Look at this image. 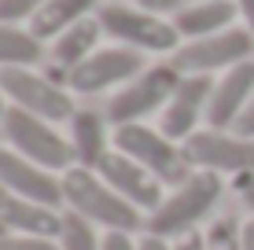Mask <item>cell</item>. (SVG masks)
I'll return each instance as SVG.
<instances>
[{"mask_svg":"<svg viewBox=\"0 0 254 250\" xmlns=\"http://www.w3.org/2000/svg\"><path fill=\"white\" fill-rule=\"evenodd\" d=\"M232 133H236V136H247V140H254V96H251L247 107H243V114L236 118Z\"/></svg>","mask_w":254,"mask_h":250,"instance_id":"27","label":"cell"},{"mask_svg":"<svg viewBox=\"0 0 254 250\" xmlns=\"http://www.w3.org/2000/svg\"><path fill=\"white\" fill-rule=\"evenodd\" d=\"M92 7H100V0H48V4L30 19V33L37 41H56L59 33L70 30L74 22L89 19Z\"/></svg>","mask_w":254,"mask_h":250,"instance_id":"19","label":"cell"},{"mask_svg":"<svg viewBox=\"0 0 254 250\" xmlns=\"http://www.w3.org/2000/svg\"><path fill=\"white\" fill-rule=\"evenodd\" d=\"M206 250H243V225L221 217L206 228Z\"/></svg>","mask_w":254,"mask_h":250,"instance_id":"22","label":"cell"},{"mask_svg":"<svg viewBox=\"0 0 254 250\" xmlns=\"http://www.w3.org/2000/svg\"><path fill=\"white\" fill-rule=\"evenodd\" d=\"M63 199H66V210L81 213L85 221L100 225L103 232H136L147 225L136 206L122 199L96 169L70 166L63 173Z\"/></svg>","mask_w":254,"mask_h":250,"instance_id":"1","label":"cell"},{"mask_svg":"<svg viewBox=\"0 0 254 250\" xmlns=\"http://www.w3.org/2000/svg\"><path fill=\"white\" fill-rule=\"evenodd\" d=\"M4 195H7V192H4V184H0V199H4Z\"/></svg>","mask_w":254,"mask_h":250,"instance_id":"35","label":"cell"},{"mask_svg":"<svg viewBox=\"0 0 254 250\" xmlns=\"http://www.w3.org/2000/svg\"><path fill=\"white\" fill-rule=\"evenodd\" d=\"M240 15L236 0H203V4H191L185 11L173 15V26L185 41H199V37H214V33L229 30L232 19Z\"/></svg>","mask_w":254,"mask_h":250,"instance_id":"18","label":"cell"},{"mask_svg":"<svg viewBox=\"0 0 254 250\" xmlns=\"http://www.w3.org/2000/svg\"><path fill=\"white\" fill-rule=\"evenodd\" d=\"M66 140H70V151H74V166H81V169H96L115 148L111 122L103 114H96V110H74Z\"/></svg>","mask_w":254,"mask_h":250,"instance_id":"16","label":"cell"},{"mask_svg":"<svg viewBox=\"0 0 254 250\" xmlns=\"http://www.w3.org/2000/svg\"><path fill=\"white\" fill-rule=\"evenodd\" d=\"M140 250H173L170 239H159V236H144L140 239Z\"/></svg>","mask_w":254,"mask_h":250,"instance_id":"31","label":"cell"},{"mask_svg":"<svg viewBox=\"0 0 254 250\" xmlns=\"http://www.w3.org/2000/svg\"><path fill=\"white\" fill-rule=\"evenodd\" d=\"M0 89L11 100V107L30 110L45 122L74 118V100H70L66 85H56L48 74H37L30 66H0Z\"/></svg>","mask_w":254,"mask_h":250,"instance_id":"7","label":"cell"},{"mask_svg":"<svg viewBox=\"0 0 254 250\" xmlns=\"http://www.w3.org/2000/svg\"><path fill=\"white\" fill-rule=\"evenodd\" d=\"M0 217H4L7 232H19V236H37V239H56L59 243V232H63V213L59 210L19 199V195L0 199Z\"/></svg>","mask_w":254,"mask_h":250,"instance_id":"17","label":"cell"},{"mask_svg":"<svg viewBox=\"0 0 254 250\" xmlns=\"http://www.w3.org/2000/svg\"><path fill=\"white\" fill-rule=\"evenodd\" d=\"M144 59H140L136 48H100L92 51L85 63H77L74 70L66 77V89L81 92V96H92V92H103L111 89V85H129L136 74H144Z\"/></svg>","mask_w":254,"mask_h":250,"instance_id":"10","label":"cell"},{"mask_svg":"<svg viewBox=\"0 0 254 250\" xmlns=\"http://www.w3.org/2000/svg\"><path fill=\"white\" fill-rule=\"evenodd\" d=\"M96 173L107 180V184L115 188L126 202H133L140 213H155L162 206V188L166 184H162L159 177H151L140 162L126 158L122 151H111L107 158L96 166Z\"/></svg>","mask_w":254,"mask_h":250,"instance_id":"13","label":"cell"},{"mask_svg":"<svg viewBox=\"0 0 254 250\" xmlns=\"http://www.w3.org/2000/svg\"><path fill=\"white\" fill-rule=\"evenodd\" d=\"M4 100H7V96H4V89H0V122H4V114H7V107H4Z\"/></svg>","mask_w":254,"mask_h":250,"instance_id":"33","label":"cell"},{"mask_svg":"<svg viewBox=\"0 0 254 250\" xmlns=\"http://www.w3.org/2000/svg\"><path fill=\"white\" fill-rule=\"evenodd\" d=\"M251 96H254V59L225 70L214 81V96H210V107H206L210 129H221V133L232 129L236 118L243 114V107L251 103Z\"/></svg>","mask_w":254,"mask_h":250,"instance_id":"14","label":"cell"},{"mask_svg":"<svg viewBox=\"0 0 254 250\" xmlns=\"http://www.w3.org/2000/svg\"><path fill=\"white\" fill-rule=\"evenodd\" d=\"M221 199V177L195 169L181 188H173V195H166L162 206L155 213H147V236L159 239H181L188 232H195V225L206 217Z\"/></svg>","mask_w":254,"mask_h":250,"instance_id":"2","label":"cell"},{"mask_svg":"<svg viewBox=\"0 0 254 250\" xmlns=\"http://www.w3.org/2000/svg\"><path fill=\"white\" fill-rule=\"evenodd\" d=\"M0 236H7V225H4V217H0Z\"/></svg>","mask_w":254,"mask_h":250,"instance_id":"34","label":"cell"},{"mask_svg":"<svg viewBox=\"0 0 254 250\" xmlns=\"http://www.w3.org/2000/svg\"><path fill=\"white\" fill-rule=\"evenodd\" d=\"M243 250H254V221L243 225Z\"/></svg>","mask_w":254,"mask_h":250,"instance_id":"32","label":"cell"},{"mask_svg":"<svg viewBox=\"0 0 254 250\" xmlns=\"http://www.w3.org/2000/svg\"><path fill=\"white\" fill-rule=\"evenodd\" d=\"M41 59H45V41H37L30 30L0 22V66H33Z\"/></svg>","mask_w":254,"mask_h":250,"instance_id":"20","label":"cell"},{"mask_svg":"<svg viewBox=\"0 0 254 250\" xmlns=\"http://www.w3.org/2000/svg\"><path fill=\"white\" fill-rule=\"evenodd\" d=\"M48 0H0V22H19V19H33Z\"/></svg>","mask_w":254,"mask_h":250,"instance_id":"23","label":"cell"},{"mask_svg":"<svg viewBox=\"0 0 254 250\" xmlns=\"http://www.w3.org/2000/svg\"><path fill=\"white\" fill-rule=\"evenodd\" d=\"M232 180H236V188H240L243 202H247L251 213H254V173H243V177H232Z\"/></svg>","mask_w":254,"mask_h":250,"instance_id":"28","label":"cell"},{"mask_svg":"<svg viewBox=\"0 0 254 250\" xmlns=\"http://www.w3.org/2000/svg\"><path fill=\"white\" fill-rule=\"evenodd\" d=\"M103 33L115 37L118 45L136 48V51H177L181 48V33L173 22H166L162 15L144 11L140 4H100L96 7Z\"/></svg>","mask_w":254,"mask_h":250,"instance_id":"4","label":"cell"},{"mask_svg":"<svg viewBox=\"0 0 254 250\" xmlns=\"http://www.w3.org/2000/svg\"><path fill=\"white\" fill-rule=\"evenodd\" d=\"M0 140H4V133H0Z\"/></svg>","mask_w":254,"mask_h":250,"instance_id":"36","label":"cell"},{"mask_svg":"<svg viewBox=\"0 0 254 250\" xmlns=\"http://www.w3.org/2000/svg\"><path fill=\"white\" fill-rule=\"evenodd\" d=\"M0 250H59V243L56 239H37V236L7 232V236H0Z\"/></svg>","mask_w":254,"mask_h":250,"instance_id":"24","label":"cell"},{"mask_svg":"<svg viewBox=\"0 0 254 250\" xmlns=\"http://www.w3.org/2000/svg\"><path fill=\"white\" fill-rule=\"evenodd\" d=\"M181 74L173 63H155L147 66L144 74H136L129 85H122L115 92V100L107 103V122L111 125H133V122H144L147 114H155V110H162L170 96L177 92L181 85Z\"/></svg>","mask_w":254,"mask_h":250,"instance_id":"6","label":"cell"},{"mask_svg":"<svg viewBox=\"0 0 254 250\" xmlns=\"http://www.w3.org/2000/svg\"><path fill=\"white\" fill-rule=\"evenodd\" d=\"M0 184H4L7 195L52 206V210H59V206L66 202L63 199V177H56L52 169L22 158V154L11 151V148H0Z\"/></svg>","mask_w":254,"mask_h":250,"instance_id":"11","label":"cell"},{"mask_svg":"<svg viewBox=\"0 0 254 250\" xmlns=\"http://www.w3.org/2000/svg\"><path fill=\"white\" fill-rule=\"evenodd\" d=\"M236 7H240L243 22H247V30H251V37H254V0H236Z\"/></svg>","mask_w":254,"mask_h":250,"instance_id":"30","label":"cell"},{"mask_svg":"<svg viewBox=\"0 0 254 250\" xmlns=\"http://www.w3.org/2000/svg\"><path fill=\"white\" fill-rule=\"evenodd\" d=\"M100 37H103L100 19H81V22L70 26V30H63L56 41H52V51H48V55H52L48 77L56 85H66L70 70H74L77 63H85L92 51H100Z\"/></svg>","mask_w":254,"mask_h":250,"instance_id":"15","label":"cell"},{"mask_svg":"<svg viewBox=\"0 0 254 250\" xmlns=\"http://www.w3.org/2000/svg\"><path fill=\"white\" fill-rule=\"evenodd\" d=\"M103 236L96 232L92 221H85L81 213L66 210L63 213V232H59V250H100Z\"/></svg>","mask_w":254,"mask_h":250,"instance_id":"21","label":"cell"},{"mask_svg":"<svg viewBox=\"0 0 254 250\" xmlns=\"http://www.w3.org/2000/svg\"><path fill=\"white\" fill-rule=\"evenodd\" d=\"M136 4L144 7V11H151V15H177L191 4H203V0H136Z\"/></svg>","mask_w":254,"mask_h":250,"instance_id":"25","label":"cell"},{"mask_svg":"<svg viewBox=\"0 0 254 250\" xmlns=\"http://www.w3.org/2000/svg\"><path fill=\"white\" fill-rule=\"evenodd\" d=\"M0 133L11 144V151H19L22 158L37 162V166L52 169V173H66L74 166V151H70V140L63 133H56L52 122L30 114V110L7 107L4 122H0Z\"/></svg>","mask_w":254,"mask_h":250,"instance_id":"5","label":"cell"},{"mask_svg":"<svg viewBox=\"0 0 254 250\" xmlns=\"http://www.w3.org/2000/svg\"><path fill=\"white\" fill-rule=\"evenodd\" d=\"M173 250H206V236H199V232H188V236H181Z\"/></svg>","mask_w":254,"mask_h":250,"instance_id":"29","label":"cell"},{"mask_svg":"<svg viewBox=\"0 0 254 250\" xmlns=\"http://www.w3.org/2000/svg\"><path fill=\"white\" fill-rule=\"evenodd\" d=\"M100 250H140V243H133V232H103Z\"/></svg>","mask_w":254,"mask_h":250,"instance_id":"26","label":"cell"},{"mask_svg":"<svg viewBox=\"0 0 254 250\" xmlns=\"http://www.w3.org/2000/svg\"><path fill=\"white\" fill-rule=\"evenodd\" d=\"M188 166H199L217 177H243L254 173V140L236 133H221V129H199L185 144Z\"/></svg>","mask_w":254,"mask_h":250,"instance_id":"9","label":"cell"},{"mask_svg":"<svg viewBox=\"0 0 254 250\" xmlns=\"http://www.w3.org/2000/svg\"><path fill=\"white\" fill-rule=\"evenodd\" d=\"M254 55V37L251 30H229L214 33V37H199V41H185L177 51H173L170 63L177 66L181 74H214V70H232V66L247 63Z\"/></svg>","mask_w":254,"mask_h":250,"instance_id":"8","label":"cell"},{"mask_svg":"<svg viewBox=\"0 0 254 250\" xmlns=\"http://www.w3.org/2000/svg\"><path fill=\"white\" fill-rule=\"evenodd\" d=\"M115 151H122L126 158L140 162V166H144L151 177H159L166 188H181L191 177L185 148H181L177 140H170L162 129H151L144 122L118 125L115 129Z\"/></svg>","mask_w":254,"mask_h":250,"instance_id":"3","label":"cell"},{"mask_svg":"<svg viewBox=\"0 0 254 250\" xmlns=\"http://www.w3.org/2000/svg\"><path fill=\"white\" fill-rule=\"evenodd\" d=\"M210 96H214V77L210 74H185L177 92L162 107V133L170 140L185 144L191 133H199V118H206Z\"/></svg>","mask_w":254,"mask_h":250,"instance_id":"12","label":"cell"}]
</instances>
